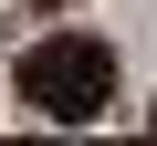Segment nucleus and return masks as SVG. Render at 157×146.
<instances>
[{"label": "nucleus", "mask_w": 157, "mask_h": 146, "mask_svg": "<svg viewBox=\"0 0 157 146\" xmlns=\"http://www.w3.org/2000/svg\"><path fill=\"white\" fill-rule=\"evenodd\" d=\"M42 11H63V0H42Z\"/></svg>", "instance_id": "f03ea898"}, {"label": "nucleus", "mask_w": 157, "mask_h": 146, "mask_svg": "<svg viewBox=\"0 0 157 146\" xmlns=\"http://www.w3.org/2000/svg\"><path fill=\"white\" fill-rule=\"evenodd\" d=\"M147 125H157V104H147Z\"/></svg>", "instance_id": "7ed1b4c3"}, {"label": "nucleus", "mask_w": 157, "mask_h": 146, "mask_svg": "<svg viewBox=\"0 0 157 146\" xmlns=\"http://www.w3.org/2000/svg\"><path fill=\"white\" fill-rule=\"evenodd\" d=\"M21 104L52 125H94L115 104V42L105 31H42L21 52Z\"/></svg>", "instance_id": "f257e3e1"}]
</instances>
